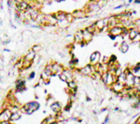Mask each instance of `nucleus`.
<instances>
[{
  "label": "nucleus",
  "instance_id": "39448f33",
  "mask_svg": "<svg viewBox=\"0 0 140 124\" xmlns=\"http://www.w3.org/2000/svg\"><path fill=\"white\" fill-rule=\"evenodd\" d=\"M124 88H125L124 83H121V82L118 81V80H117L116 82H114L111 86L108 87L109 90H110V91H111L112 92H114V93L121 92V91L124 90Z\"/></svg>",
  "mask_w": 140,
  "mask_h": 124
},
{
  "label": "nucleus",
  "instance_id": "b1692460",
  "mask_svg": "<svg viewBox=\"0 0 140 124\" xmlns=\"http://www.w3.org/2000/svg\"><path fill=\"white\" fill-rule=\"evenodd\" d=\"M65 40L68 43H74V35L73 34H68L65 35Z\"/></svg>",
  "mask_w": 140,
  "mask_h": 124
},
{
  "label": "nucleus",
  "instance_id": "4468645a",
  "mask_svg": "<svg viewBox=\"0 0 140 124\" xmlns=\"http://www.w3.org/2000/svg\"><path fill=\"white\" fill-rule=\"evenodd\" d=\"M135 78L136 76L133 75L132 72L126 75V82H125V86L126 87H132L135 85Z\"/></svg>",
  "mask_w": 140,
  "mask_h": 124
},
{
  "label": "nucleus",
  "instance_id": "f257e3e1",
  "mask_svg": "<svg viewBox=\"0 0 140 124\" xmlns=\"http://www.w3.org/2000/svg\"><path fill=\"white\" fill-rule=\"evenodd\" d=\"M23 106L26 108V115H32L34 112L38 111L40 108V104L38 101H31V102L25 103Z\"/></svg>",
  "mask_w": 140,
  "mask_h": 124
},
{
  "label": "nucleus",
  "instance_id": "6e6552de",
  "mask_svg": "<svg viewBox=\"0 0 140 124\" xmlns=\"http://www.w3.org/2000/svg\"><path fill=\"white\" fill-rule=\"evenodd\" d=\"M101 57H102V55H101L100 51H93L91 55H90V58H89L90 64H98V63H100Z\"/></svg>",
  "mask_w": 140,
  "mask_h": 124
},
{
  "label": "nucleus",
  "instance_id": "c9c22d12",
  "mask_svg": "<svg viewBox=\"0 0 140 124\" xmlns=\"http://www.w3.org/2000/svg\"><path fill=\"white\" fill-rule=\"evenodd\" d=\"M44 93H46L47 94V93H48V91H47V90H44Z\"/></svg>",
  "mask_w": 140,
  "mask_h": 124
},
{
  "label": "nucleus",
  "instance_id": "e433bc0d",
  "mask_svg": "<svg viewBox=\"0 0 140 124\" xmlns=\"http://www.w3.org/2000/svg\"><path fill=\"white\" fill-rule=\"evenodd\" d=\"M138 49H139V51H140V42L138 43Z\"/></svg>",
  "mask_w": 140,
  "mask_h": 124
},
{
  "label": "nucleus",
  "instance_id": "2eb2a0df",
  "mask_svg": "<svg viewBox=\"0 0 140 124\" xmlns=\"http://www.w3.org/2000/svg\"><path fill=\"white\" fill-rule=\"evenodd\" d=\"M130 48V44L128 43L127 40H122L120 42V46H119V51H120L121 53H127L128 51H129Z\"/></svg>",
  "mask_w": 140,
  "mask_h": 124
},
{
  "label": "nucleus",
  "instance_id": "423d86ee",
  "mask_svg": "<svg viewBox=\"0 0 140 124\" xmlns=\"http://www.w3.org/2000/svg\"><path fill=\"white\" fill-rule=\"evenodd\" d=\"M123 29H124V26H122L121 23H120V24H117V25H115V26L111 27V28H109L107 34H111V35H116V36L118 38V36H120L122 34Z\"/></svg>",
  "mask_w": 140,
  "mask_h": 124
},
{
  "label": "nucleus",
  "instance_id": "dca6fc26",
  "mask_svg": "<svg viewBox=\"0 0 140 124\" xmlns=\"http://www.w3.org/2000/svg\"><path fill=\"white\" fill-rule=\"evenodd\" d=\"M36 52H35L33 49H30V51H27V53L25 54V56L23 58H25V60L31 61V62H33V60L35 59V57H36Z\"/></svg>",
  "mask_w": 140,
  "mask_h": 124
},
{
  "label": "nucleus",
  "instance_id": "6ab92c4d",
  "mask_svg": "<svg viewBox=\"0 0 140 124\" xmlns=\"http://www.w3.org/2000/svg\"><path fill=\"white\" fill-rule=\"evenodd\" d=\"M42 123H57L56 122V119L54 115H50L46 117L45 120H42Z\"/></svg>",
  "mask_w": 140,
  "mask_h": 124
},
{
  "label": "nucleus",
  "instance_id": "f8f14e48",
  "mask_svg": "<svg viewBox=\"0 0 140 124\" xmlns=\"http://www.w3.org/2000/svg\"><path fill=\"white\" fill-rule=\"evenodd\" d=\"M118 80V78L114 75V73L110 72V71H107V81H106V86L109 87L113 84L114 82H116Z\"/></svg>",
  "mask_w": 140,
  "mask_h": 124
},
{
  "label": "nucleus",
  "instance_id": "473e14b6",
  "mask_svg": "<svg viewBox=\"0 0 140 124\" xmlns=\"http://www.w3.org/2000/svg\"><path fill=\"white\" fill-rule=\"evenodd\" d=\"M55 2H57V3H61V2H64V1H65V0H54Z\"/></svg>",
  "mask_w": 140,
  "mask_h": 124
},
{
  "label": "nucleus",
  "instance_id": "f03ea898",
  "mask_svg": "<svg viewBox=\"0 0 140 124\" xmlns=\"http://www.w3.org/2000/svg\"><path fill=\"white\" fill-rule=\"evenodd\" d=\"M107 23H108V17L102 18V19H98L97 21H95L96 28H97V32H96V34L102 33L103 29H104L105 27L107 26Z\"/></svg>",
  "mask_w": 140,
  "mask_h": 124
},
{
  "label": "nucleus",
  "instance_id": "72a5a7b5",
  "mask_svg": "<svg viewBox=\"0 0 140 124\" xmlns=\"http://www.w3.org/2000/svg\"><path fill=\"white\" fill-rule=\"evenodd\" d=\"M91 1H93V2H97V3H100L102 0H91Z\"/></svg>",
  "mask_w": 140,
  "mask_h": 124
},
{
  "label": "nucleus",
  "instance_id": "9b49d317",
  "mask_svg": "<svg viewBox=\"0 0 140 124\" xmlns=\"http://www.w3.org/2000/svg\"><path fill=\"white\" fill-rule=\"evenodd\" d=\"M83 41H84V40H83L82 29H78V30L74 33V43L80 45V43H82Z\"/></svg>",
  "mask_w": 140,
  "mask_h": 124
},
{
  "label": "nucleus",
  "instance_id": "393cba45",
  "mask_svg": "<svg viewBox=\"0 0 140 124\" xmlns=\"http://www.w3.org/2000/svg\"><path fill=\"white\" fill-rule=\"evenodd\" d=\"M31 49H33V51H35V52L38 53V51H41V49H42V47L40 46V45L36 44V45H34V46L31 48Z\"/></svg>",
  "mask_w": 140,
  "mask_h": 124
},
{
  "label": "nucleus",
  "instance_id": "a211bd4d",
  "mask_svg": "<svg viewBox=\"0 0 140 124\" xmlns=\"http://www.w3.org/2000/svg\"><path fill=\"white\" fill-rule=\"evenodd\" d=\"M55 14V17L56 19L59 21H63V20H65V16H66V11H64V10H59L57 12H54Z\"/></svg>",
  "mask_w": 140,
  "mask_h": 124
},
{
  "label": "nucleus",
  "instance_id": "4c0bfd02",
  "mask_svg": "<svg viewBox=\"0 0 140 124\" xmlns=\"http://www.w3.org/2000/svg\"><path fill=\"white\" fill-rule=\"evenodd\" d=\"M23 1H26V2H28V3H29V0H23Z\"/></svg>",
  "mask_w": 140,
  "mask_h": 124
},
{
  "label": "nucleus",
  "instance_id": "9d476101",
  "mask_svg": "<svg viewBox=\"0 0 140 124\" xmlns=\"http://www.w3.org/2000/svg\"><path fill=\"white\" fill-rule=\"evenodd\" d=\"M82 32H83V40H84L87 44H90V43L92 42V40L93 39L94 34L92 33V32H90L86 27L82 29Z\"/></svg>",
  "mask_w": 140,
  "mask_h": 124
},
{
  "label": "nucleus",
  "instance_id": "20e7f679",
  "mask_svg": "<svg viewBox=\"0 0 140 124\" xmlns=\"http://www.w3.org/2000/svg\"><path fill=\"white\" fill-rule=\"evenodd\" d=\"M10 115H11L10 109L9 108L3 109L2 112L0 113V123H10V121H9Z\"/></svg>",
  "mask_w": 140,
  "mask_h": 124
},
{
  "label": "nucleus",
  "instance_id": "bb28decb",
  "mask_svg": "<svg viewBox=\"0 0 140 124\" xmlns=\"http://www.w3.org/2000/svg\"><path fill=\"white\" fill-rule=\"evenodd\" d=\"M108 61H109V56H103V57H101L100 63H102L104 64H107L108 63Z\"/></svg>",
  "mask_w": 140,
  "mask_h": 124
},
{
  "label": "nucleus",
  "instance_id": "5701e85b",
  "mask_svg": "<svg viewBox=\"0 0 140 124\" xmlns=\"http://www.w3.org/2000/svg\"><path fill=\"white\" fill-rule=\"evenodd\" d=\"M118 81L121 82V83H124L125 84V82H126V74L122 72L121 75L118 77Z\"/></svg>",
  "mask_w": 140,
  "mask_h": 124
},
{
  "label": "nucleus",
  "instance_id": "ddd939ff",
  "mask_svg": "<svg viewBox=\"0 0 140 124\" xmlns=\"http://www.w3.org/2000/svg\"><path fill=\"white\" fill-rule=\"evenodd\" d=\"M50 108H51V110L52 111L54 114L58 113V112H61V111L63 110L62 104H61L60 102H58V101H54V102L50 106Z\"/></svg>",
  "mask_w": 140,
  "mask_h": 124
},
{
  "label": "nucleus",
  "instance_id": "2f4dec72",
  "mask_svg": "<svg viewBox=\"0 0 140 124\" xmlns=\"http://www.w3.org/2000/svg\"><path fill=\"white\" fill-rule=\"evenodd\" d=\"M133 4H135V5H140V0H133Z\"/></svg>",
  "mask_w": 140,
  "mask_h": 124
},
{
  "label": "nucleus",
  "instance_id": "cd10ccee",
  "mask_svg": "<svg viewBox=\"0 0 140 124\" xmlns=\"http://www.w3.org/2000/svg\"><path fill=\"white\" fill-rule=\"evenodd\" d=\"M35 78H36V72H35V71H32L31 73L28 75V80H32Z\"/></svg>",
  "mask_w": 140,
  "mask_h": 124
},
{
  "label": "nucleus",
  "instance_id": "aec40b11",
  "mask_svg": "<svg viewBox=\"0 0 140 124\" xmlns=\"http://www.w3.org/2000/svg\"><path fill=\"white\" fill-rule=\"evenodd\" d=\"M66 85H67V87H68V88L71 89L72 91H73L74 89L78 88V84H77V80H76V79H73V80H71V81L67 82Z\"/></svg>",
  "mask_w": 140,
  "mask_h": 124
},
{
  "label": "nucleus",
  "instance_id": "1a4fd4ad",
  "mask_svg": "<svg viewBox=\"0 0 140 124\" xmlns=\"http://www.w3.org/2000/svg\"><path fill=\"white\" fill-rule=\"evenodd\" d=\"M78 73H80V75H81V76L89 77L90 78V77L92 76V64L89 63V64H85L84 66L80 67Z\"/></svg>",
  "mask_w": 140,
  "mask_h": 124
},
{
  "label": "nucleus",
  "instance_id": "c85d7f7f",
  "mask_svg": "<svg viewBox=\"0 0 140 124\" xmlns=\"http://www.w3.org/2000/svg\"><path fill=\"white\" fill-rule=\"evenodd\" d=\"M108 122H110V113L107 114L105 117V120H103V123H108Z\"/></svg>",
  "mask_w": 140,
  "mask_h": 124
},
{
  "label": "nucleus",
  "instance_id": "f3484780",
  "mask_svg": "<svg viewBox=\"0 0 140 124\" xmlns=\"http://www.w3.org/2000/svg\"><path fill=\"white\" fill-rule=\"evenodd\" d=\"M22 117V113H21V111H18V112H12L10 115V120L9 121L11 122H14V121H17L19 120Z\"/></svg>",
  "mask_w": 140,
  "mask_h": 124
},
{
  "label": "nucleus",
  "instance_id": "0eeeda50",
  "mask_svg": "<svg viewBox=\"0 0 140 124\" xmlns=\"http://www.w3.org/2000/svg\"><path fill=\"white\" fill-rule=\"evenodd\" d=\"M72 14H73V17L75 20H83V19H87L88 15H87L86 11L83 9H76V10L72 11Z\"/></svg>",
  "mask_w": 140,
  "mask_h": 124
},
{
  "label": "nucleus",
  "instance_id": "412c9836",
  "mask_svg": "<svg viewBox=\"0 0 140 124\" xmlns=\"http://www.w3.org/2000/svg\"><path fill=\"white\" fill-rule=\"evenodd\" d=\"M65 20H66L68 22H70V23H71V22H73L74 21H75V19H74L72 12H66V16H65Z\"/></svg>",
  "mask_w": 140,
  "mask_h": 124
},
{
  "label": "nucleus",
  "instance_id": "f704fd0d",
  "mask_svg": "<svg viewBox=\"0 0 140 124\" xmlns=\"http://www.w3.org/2000/svg\"><path fill=\"white\" fill-rule=\"evenodd\" d=\"M135 65H136V66H137V67H140V62H137L136 64H135Z\"/></svg>",
  "mask_w": 140,
  "mask_h": 124
},
{
  "label": "nucleus",
  "instance_id": "a878e982",
  "mask_svg": "<svg viewBox=\"0 0 140 124\" xmlns=\"http://www.w3.org/2000/svg\"><path fill=\"white\" fill-rule=\"evenodd\" d=\"M58 77H59V78H60V80H61V81L65 82V83H67V78H66V76H65L64 73H61L60 75L58 76Z\"/></svg>",
  "mask_w": 140,
  "mask_h": 124
},
{
  "label": "nucleus",
  "instance_id": "4be33fe9",
  "mask_svg": "<svg viewBox=\"0 0 140 124\" xmlns=\"http://www.w3.org/2000/svg\"><path fill=\"white\" fill-rule=\"evenodd\" d=\"M139 42H140V32L139 33H137V35H136V36H135V38L131 41V44H133V45L137 44L138 45V43Z\"/></svg>",
  "mask_w": 140,
  "mask_h": 124
},
{
  "label": "nucleus",
  "instance_id": "7c9ffc66",
  "mask_svg": "<svg viewBox=\"0 0 140 124\" xmlns=\"http://www.w3.org/2000/svg\"><path fill=\"white\" fill-rule=\"evenodd\" d=\"M85 100H86V102H87V103L92 102V98L90 97V96H88V95L86 96V98H85Z\"/></svg>",
  "mask_w": 140,
  "mask_h": 124
},
{
  "label": "nucleus",
  "instance_id": "7ed1b4c3",
  "mask_svg": "<svg viewBox=\"0 0 140 124\" xmlns=\"http://www.w3.org/2000/svg\"><path fill=\"white\" fill-rule=\"evenodd\" d=\"M65 67L63 65V64H59V63L55 62V61H52V67H51V71H52V75H51V78L52 77H56V76H59L62 73Z\"/></svg>",
  "mask_w": 140,
  "mask_h": 124
},
{
  "label": "nucleus",
  "instance_id": "c756f323",
  "mask_svg": "<svg viewBox=\"0 0 140 124\" xmlns=\"http://www.w3.org/2000/svg\"><path fill=\"white\" fill-rule=\"evenodd\" d=\"M107 36H108L111 40H113V41H115V40L117 39V36L114 35H111V34H107Z\"/></svg>",
  "mask_w": 140,
  "mask_h": 124
},
{
  "label": "nucleus",
  "instance_id": "58836bf2",
  "mask_svg": "<svg viewBox=\"0 0 140 124\" xmlns=\"http://www.w3.org/2000/svg\"><path fill=\"white\" fill-rule=\"evenodd\" d=\"M102 1H108V0H102Z\"/></svg>",
  "mask_w": 140,
  "mask_h": 124
}]
</instances>
